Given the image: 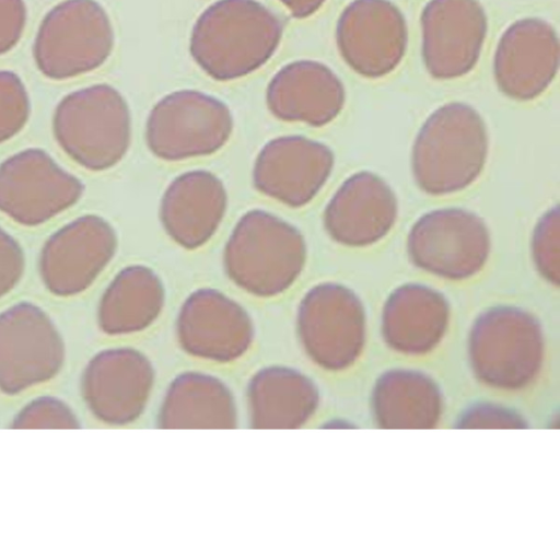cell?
Wrapping results in <instances>:
<instances>
[{
	"instance_id": "6da1fadb",
	"label": "cell",
	"mask_w": 560,
	"mask_h": 560,
	"mask_svg": "<svg viewBox=\"0 0 560 560\" xmlns=\"http://www.w3.org/2000/svg\"><path fill=\"white\" fill-rule=\"evenodd\" d=\"M282 32L278 16L256 0H218L197 19L189 50L209 77L230 81L264 66Z\"/></svg>"
},
{
	"instance_id": "7a4b0ae2",
	"label": "cell",
	"mask_w": 560,
	"mask_h": 560,
	"mask_svg": "<svg viewBox=\"0 0 560 560\" xmlns=\"http://www.w3.org/2000/svg\"><path fill=\"white\" fill-rule=\"evenodd\" d=\"M488 149L481 115L466 103L444 104L424 120L415 139L413 178L422 191L432 196L463 190L481 174Z\"/></svg>"
},
{
	"instance_id": "3957f363",
	"label": "cell",
	"mask_w": 560,
	"mask_h": 560,
	"mask_svg": "<svg viewBox=\"0 0 560 560\" xmlns=\"http://www.w3.org/2000/svg\"><path fill=\"white\" fill-rule=\"evenodd\" d=\"M306 243L298 228L271 212L253 209L233 228L223 252L230 280L256 296H275L300 277Z\"/></svg>"
},
{
	"instance_id": "277c9868",
	"label": "cell",
	"mask_w": 560,
	"mask_h": 560,
	"mask_svg": "<svg viewBox=\"0 0 560 560\" xmlns=\"http://www.w3.org/2000/svg\"><path fill=\"white\" fill-rule=\"evenodd\" d=\"M60 149L77 164L102 172L117 165L131 141V116L124 96L101 83L66 95L52 117Z\"/></svg>"
},
{
	"instance_id": "5b68a950",
	"label": "cell",
	"mask_w": 560,
	"mask_h": 560,
	"mask_svg": "<svg viewBox=\"0 0 560 560\" xmlns=\"http://www.w3.org/2000/svg\"><path fill=\"white\" fill-rule=\"evenodd\" d=\"M113 46V27L100 3L66 0L42 21L33 55L44 75L65 80L98 68Z\"/></svg>"
},
{
	"instance_id": "8992f818",
	"label": "cell",
	"mask_w": 560,
	"mask_h": 560,
	"mask_svg": "<svg viewBox=\"0 0 560 560\" xmlns=\"http://www.w3.org/2000/svg\"><path fill=\"white\" fill-rule=\"evenodd\" d=\"M233 131L230 108L219 98L196 90L172 92L150 110L145 142L164 161H183L219 151Z\"/></svg>"
},
{
	"instance_id": "52a82bcc",
	"label": "cell",
	"mask_w": 560,
	"mask_h": 560,
	"mask_svg": "<svg viewBox=\"0 0 560 560\" xmlns=\"http://www.w3.org/2000/svg\"><path fill=\"white\" fill-rule=\"evenodd\" d=\"M490 248V234L485 221L462 208L424 213L413 223L407 237L411 262L448 280L468 279L481 271Z\"/></svg>"
},
{
	"instance_id": "ba28073f",
	"label": "cell",
	"mask_w": 560,
	"mask_h": 560,
	"mask_svg": "<svg viewBox=\"0 0 560 560\" xmlns=\"http://www.w3.org/2000/svg\"><path fill=\"white\" fill-rule=\"evenodd\" d=\"M84 184L43 149L21 150L0 163V212L23 226L40 225L75 205Z\"/></svg>"
},
{
	"instance_id": "9c48e42d",
	"label": "cell",
	"mask_w": 560,
	"mask_h": 560,
	"mask_svg": "<svg viewBox=\"0 0 560 560\" xmlns=\"http://www.w3.org/2000/svg\"><path fill=\"white\" fill-rule=\"evenodd\" d=\"M117 245L115 229L97 214L68 222L42 247L38 269L43 284L57 296L85 291L110 262Z\"/></svg>"
},
{
	"instance_id": "30bf717a",
	"label": "cell",
	"mask_w": 560,
	"mask_h": 560,
	"mask_svg": "<svg viewBox=\"0 0 560 560\" xmlns=\"http://www.w3.org/2000/svg\"><path fill=\"white\" fill-rule=\"evenodd\" d=\"M336 43L355 73L380 79L401 62L408 44L407 24L389 0H353L337 21Z\"/></svg>"
},
{
	"instance_id": "8fae6325",
	"label": "cell",
	"mask_w": 560,
	"mask_h": 560,
	"mask_svg": "<svg viewBox=\"0 0 560 560\" xmlns=\"http://www.w3.org/2000/svg\"><path fill=\"white\" fill-rule=\"evenodd\" d=\"M422 59L436 80L469 73L477 65L488 31L479 0H430L421 13Z\"/></svg>"
},
{
	"instance_id": "7c38bea8",
	"label": "cell",
	"mask_w": 560,
	"mask_h": 560,
	"mask_svg": "<svg viewBox=\"0 0 560 560\" xmlns=\"http://www.w3.org/2000/svg\"><path fill=\"white\" fill-rule=\"evenodd\" d=\"M335 156L323 142L281 136L258 152L253 183L258 191L291 208L311 202L329 178Z\"/></svg>"
},
{
	"instance_id": "4fadbf2b",
	"label": "cell",
	"mask_w": 560,
	"mask_h": 560,
	"mask_svg": "<svg viewBox=\"0 0 560 560\" xmlns=\"http://www.w3.org/2000/svg\"><path fill=\"white\" fill-rule=\"evenodd\" d=\"M559 39L553 26L538 18H524L502 33L493 58L499 90L515 101H532L553 81L559 68Z\"/></svg>"
},
{
	"instance_id": "5bb4252c",
	"label": "cell",
	"mask_w": 560,
	"mask_h": 560,
	"mask_svg": "<svg viewBox=\"0 0 560 560\" xmlns=\"http://www.w3.org/2000/svg\"><path fill=\"white\" fill-rule=\"evenodd\" d=\"M398 202L378 175L361 171L336 190L324 211V226L337 243L365 247L382 240L394 226Z\"/></svg>"
},
{
	"instance_id": "9a60e30c",
	"label": "cell",
	"mask_w": 560,
	"mask_h": 560,
	"mask_svg": "<svg viewBox=\"0 0 560 560\" xmlns=\"http://www.w3.org/2000/svg\"><path fill=\"white\" fill-rule=\"evenodd\" d=\"M228 207L222 180L206 170H191L176 176L160 203L165 233L185 249L203 246L219 229Z\"/></svg>"
},
{
	"instance_id": "2e32d148",
	"label": "cell",
	"mask_w": 560,
	"mask_h": 560,
	"mask_svg": "<svg viewBox=\"0 0 560 560\" xmlns=\"http://www.w3.org/2000/svg\"><path fill=\"white\" fill-rule=\"evenodd\" d=\"M346 91L337 74L315 60H296L282 67L270 80L266 102L283 121L322 127L342 110Z\"/></svg>"
},
{
	"instance_id": "e0dca14e",
	"label": "cell",
	"mask_w": 560,
	"mask_h": 560,
	"mask_svg": "<svg viewBox=\"0 0 560 560\" xmlns=\"http://www.w3.org/2000/svg\"><path fill=\"white\" fill-rule=\"evenodd\" d=\"M164 303V287L148 266L122 268L106 287L100 301V319L112 331L140 328L149 324Z\"/></svg>"
},
{
	"instance_id": "ac0fdd59",
	"label": "cell",
	"mask_w": 560,
	"mask_h": 560,
	"mask_svg": "<svg viewBox=\"0 0 560 560\" xmlns=\"http://www.w3.org/2000/svg\"><path fill=\"white\" fill-rule=\"evenodd\" d=\"M447 301L439 291L420 283H405L388 296L384 308L386 331L392 336H435L447 319Z\"/></svg>"
},
{
	"instance_id": "d6986e66",
	"label": "cell",
	"mask_w": 560,
	"mask_h": 560,
	"mask_svg": "<svg viewBox=\"0 0 560 560\" xmlns=\"http://www.w3.org/2000/svg\"><path fill=\"white\" fill-rule=\"evenodd\" d=\"M532 257L539 275L558 287L560 280L559 208L546 211L537 221L530 243Z\"/></svg>"
},
{
	"instance_id": "ffe728a7",
	"label": "cell",
	"mask_w": 560,
	"mask_h": 560,
	"mask_svg": "<svg viewBox=\"0 0 560 560\" xmlns=\"http://www.w3.org/2000/svg\"><path fill=\"white\" fill-rule=\"evenodd\" d=\"M30 113V100L21 79L11 71H0V144L24 128Z\"/></svg>"
},
{
	"instance_id": "44dd1931",
	"label": "cell",
	"mask_w": 560,
	"mask_h": 560,
	"mask_svg": "<svg viewBox=\"0 0 560 560\" xmlns=\"http://www.w3.org/2000/svg\"><path fill=\"white\" fill-rule=\"evenodd\" d=\"M24 269L23 248L9 232L0 226V298L19 284Z\"/></svg>"
},
{
	"instance_id": "7402d4cb",
	"label": "cell",
	"mask_w": 560,
	"mask_h": 560,
	"mask_svg": "<svg viewBox=\"0 0 560 560\" xmlns=\"http://www.w3.org/2000/svg\"><path fill=\"white\" fill-rule=\"evenodd\" d=\"M25 20L26 9L23 0H0V55L19 42Z\"/></svg>"
},
{
	"instance_id": "603a6c76",
	"label": "cell",
	"mask_w": 560,
	"mask_h": 560,
	"mask_svg": "<svg viewBox=\"0 0 560 560\" xmlns=\"http://www.w3.org/2000/svg\"><path fill=\"white\" fill-rule=\"evenodd\" d=\"M296 19H305L317 12L326 0H279Z\"/></svg>"
}]
</instances>
